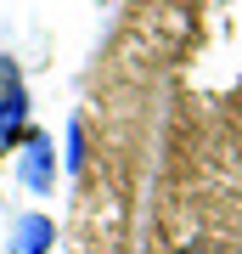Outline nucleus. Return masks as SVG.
I'll return each instance as SVG.
<instances>
[{"label":"nucleus","instance_id":"nucleus-1","mask_svg":"<svg viewBox=\"0 0 242 254\" xmlns=\"http://www.w3.org/2000/svg\"><path fill=\"white\" fill-rule=\"evenodd\" d=\"M23 136H28V85H23V68L0 57V158Z\"/></svg>","mask_w":242,"mask_h":254},{"label":"nucleus","instance_id":"nucleus-3","mask_svg":"<svg viewBox=\"0 0 242 254\" xmlns=\"http://www.w3.org/2000/svg\"><path fill=\"white\" fill-rule=\"evenodd\" d=\"M51 243H56L51 215H17L11 220V254H51Z\"/></svg>","mask_w":242,"mask_h":254},{"label":"nucleus","instance_id":"nucleus-4","mask_svg":"<svg viewBox=\"0 0 242 254\" xmlns=\"http://www.w3.org/2000/svg\"><path fill=\"white\" fill-rule=\"evenodd\" d=\"M85 170V119H68V175Z\"/></svg>","mask_w":242,"mask_h":254},{"label":"nucleus","instance_id":"nucleus-2","mask_svg":"<svg viewBox=\"0 0 242 254\" xmlns=\"http://www.w3.org/2000/svg\"><path fill=\"white\" fill-rule=\"evenodd\" d=\"M17 181H23L28 192H51V181H56V147H51V136H40V130H28V136H23Z\"/></svg>","mask_w":242,"mask_h":254}]
</instances>
